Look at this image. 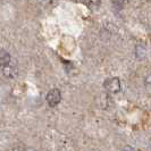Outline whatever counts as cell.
<instances>
[{
  "label": "cell",
  "instance_id": "3957f363",
  "mask_svg": "<svg viewBox=\"0 0 151 151\" xmlns=\"http://www.w3.org/2000/svg\"><path fill=\"white\" fill-rule=\"evenodd\" d=\"M9 63H10V55L5 50H0V66L2 68L7 67L9 66Z\"/></svg>",
  "mask_w": 151,
  "mask_h": 151
},
{
  "label": "cell",
  "instance_id": "277c9868",
  "mask_svg": "<svg viewBox=\"0 0 151 151\" xmlns=\"http://www.w3.org/2000/svg\"><path fill=\"white\" fill-rule=\"evenodd\" d=\"M2 70H4V75L6 76V77L13 78V77H15V76H16L15 68L12 67V66H7V67H4V68H2Z\"/></svg>",
  "mask_w": 151,
  "mask_h": 151
},
{
  "label": "cell",
  "instance_id": "7a4b0ae2",
  "mask_svg": "<svg viewBox=\"0 0 151 151\" xmlns=\"http://www.w3.org/2000/svg\"><path fill=\"white\" fill-rule=\"evenodd\" d=\"M104 88L107 91H109V92H114V93L118 92V91L121 90V81L117 77H110V78H108V80L105 81Z\"/></svg>",
  "mask_w": 151,
  "mask_h": 151
},
{
  "label": "cell",
  "instance_id": "5b68a950",
  "mask_svg": "<svg viewBox=\"0 0 151 151\" xmlns=\"http://www.w3.org/2000/svg\"><path fill=\"white\" fill-rule=\"evenodd\" d=\"M124 151H134V150H133V149H132L131 147H126V148L124 149Z\"/></svg>",
  "mask_w": 151,
  "mask_h": 151
},
{
  "label": "cell",
  "instance_id": "6da1fadb",
  "mask_svg": "<svg viewBox=\"0 0 151 151\" xmlns=\"http://www.w3.org/2000/svg\"><path fill=\"white\" fill-rule=\"evenodd\" d=\"M61 100V93L58 89H52L47 94V102L50 107H56Z\"/></svg>",
  "mask_w": 151,
  "mask_h": 151
}]
</instances>
